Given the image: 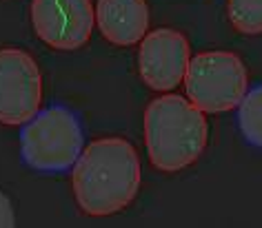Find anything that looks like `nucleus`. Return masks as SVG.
<instances>
[{
	"instance_id": "1",
	"label": "nucleus",
	"mask_w": 262,
	"mask_h": 228,
	"mask_svg": "<svg viewBox=\"0 0 262 228\" xmlns=\"http://www.w3.org/2000/svg\"><path fill=\"white\" fill-rule=\"evenodd\" d=\"M76 201L91 217L124 211L140 188V160L124 138H102L84 146L71 171Z\"/></svg>"
},
{
	"instance_id": "2",
	"label": "nucleus",
	"mask_w": 262,
	"mask_h": 228,
	"mask_svg": "<svg viewBox=\"0 0 262 228\" xmlns=\"http://www.w3.org/2000/svg\"><path fill=\"white\" fill-rule=\"evenodd\" d=\"M207 120L189 97L165 93L145 111V144L158 171L176 173L191 166L207 146Z\"/></svg>"
},
{
	"instance_id": "3",
	"label": "nucleus",
	"mask_w": 262,
	"mask_h": 228,
	"mask_svg": "<svg viewBox=\"0 0 262 228\" xmlns=\"http://www.w3.org/2000/svg\"><path fill=\"white\" fill-rule=\"evenodd\" d=\"M82 151V126L67 107L54 104L23 126L20 155L34 171L60 173L74 168Z\"/></svg>"
},
{
	"instance_id": "4",
	"label": "nucleus",
	"mask_w": 262,
	"mask_h": 228,
	"mask_svg": "<svg viewBox=\"0 0 262 228\" xmlns=\"http://www.w3.org/2000/svg\"><path fill=\"white\" fill-rule=\"evenodd\" d=\"M247 69L235 54L205 51L191 58L185 75L187 97L205 113H225L247 95Z\"/></svg>"
},
{
	"instance_id": "5",
	"label": "nucleus",
	"mask_w": 262,
	"mask_h": 228,
	"mask_svg": "<svg viewBox=\"0 0 262 228\" xmlns=\"http://www.w3.org/2000/svg\"><path fill=\"white\" fill-rule=\"evenodd\" d=\"M42 75L36 60L16 47L0 49V124L25 126L40 113Z\"/></svg>"
},
{
	"instance_id": "6",
	"label": "nucleus",
	"mask_w": 262,
	"mask_h": 228,
	"mask_svg": "<svg viewBox=\"0 0 262 228\" xmlns=\"http://www.w3.org/2000/svg\"><path fill=\"white\" fill-rule=\"evenodd\" d=\"M96 11L91 0H31V24L45 44L74 51L87 44Z\"/></svg>"
},
{
	"instance_id": "7",
	"label": "nucleus",
	"mask_w": 262,
	"mask_h": 228,
	"mask_svg": "<svg viewBox=\"0 0 262 228\" xmlns=\"http://www.w3.org/2000/svg\"><path fill=\"white\" fill-rule=\"evenodd\" d=\"M191 54L187 38L176 29H154L142 38L138 71L149 89L167 93L185 82Z\"/></svg>"
},
{
	"instance_id": "8",
	"label": "nucleus",
	"mask_w": 262,
	"mask_h": 228,
	"mask_svg": "<svg viewBox=\"0 0 262 228\" xmlns=\"http://www.w3.org/2000/svg\"><path fill=\"white\" fill-rule=\"evenodd\" d=\"M96 24L116 47L140 44L149 29L147 0H98Z\"/></svg>"
},
{
	"instance_id": "9",
	"label": "nucleus",
	"mask_w": 262,
	"mask_h": 228,
	"mask_svg": "<svg viewBox=\"0 0 262 228\" xmlns=\"http://www.w3.org/2000/svg\"><path fill=\"white\" fill-rule=\"evenodd\" d=\"M238 126L251 146L262 148V84L247 91L238 107Z\"/></svg>"
},
{
	"instance_id": "10",
	"label": "nucleus",
	"mask_w": 262,
	"mask_h": 228,
	"mask_svg": "<svg viewBox=\"0 0 262 228\" xmlns=\"http://www.w3.org/2000/svg\"><path fill=\"white\" fill-rule=\"evenodd\" d=\"M229 20L240 34H262V0H229Z\"/></svg>"
},
{
	"instance_id": "11",
	"label": "nucleus",
	"mask_w": 262,
	"mask_h": 228,
	"mask_svg": "<svg viewBox=\"0 0 262 228\" xmlns=\"http://www.w3.org/2000/svg\"><path fill=\"white\" fill-rule=\"evenodd\" d=\"M16 224V215L11 208V201L5 193H0V228H11Z\"/></svg>"
}]
</instances>
